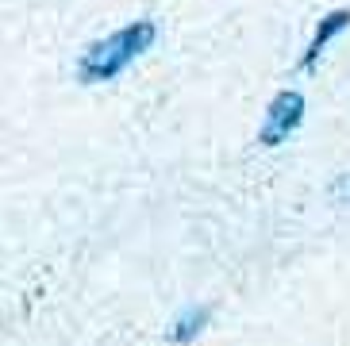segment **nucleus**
Listing matches in <instances>:
<instances>
[{"mask_svg":"<svg viewBox=\"0 0 350 346\" xmlns=\"http://www.w3.org/2000/svg\"><path fill=\"white\" fill-rule=\"evenodd\" d=\"M154 35H158V27L150 20H135V23H127V27L112 31L108 39L93 42V46L81 54V62H77V77H81L85 85H100V81L120 77L139 54L150 51Z\"/></svg>","mask_w":350,"mask_h":346,"instance_id":"1","label":"nucleus"},{"mask_svg":"<svg viewBox=\"0 0 350 346\" xmlns=\"http://www.w3.org/2000/svg\"><path fill=\"white\" fill-rule=\"evenodd\" d=\"M300 120H304V96H300L297 89L278 92L273 104H269V112H266L262 131H258V143L262 146H281L288 135L300 127Z\"/></svg>","mask_w":350,"mask_h":346,"instance_id":"2","label":"nucleus"},{"mask_svg":"<svg viewBox=\"0 0 350 346\" xmlns=\"http://www.w3.org/2000/svg\"><path fill=\"white\" fill-rule=\"evenodd\" d=\"M331 196H335V200H350V173H342L339 181L331 185Z\"/></svg>","mask_w":350,"mask_h":346,"instance_id":"5","label":"nucleus"},{"mask_svg":"<svg viewBox=\"0 0 350 346\" xmlns=\"http://www.w3.org/2000/svg\"><path fill=\"white\" fill-rule=\"evenodd\" d=\"M208 316H212L208 308H189L185 316L170 327V338H174V343H193V338L208 327Z\"/></svg>","mask_w":350,"mask_h":346,"instance_id":"4","label":"nucleus"},{"mask_svg":"<svg viewBox=\"0 0 350 346\" xmlns=\"http://www.w3.org/2000/svg\"><path fill=\"white\" fill-rule=\"evenodd\" d=\"M347 23H350V12H331V16H323L319 27H316V35H312V42H308V51H304V58H300V70H316L323 46H327V42L335 39Z\"/></svg>","mask_w":350,"mask_h":346,"instance_id":"3","label":"nucleus"}]
</instances>
